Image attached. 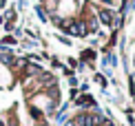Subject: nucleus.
Returning a JSON list of instances; mask_svg holds the SVG:
<instances>
[{
	"label": "nucleus",
	"mask_w": 135,
	"mask_h": 126,
	"mask_svg": "<svg viewBox=\"0 0 135 126\" xmlns=\"http://www.w3.org/2000/svg\"><path fill=\"white\" fill-rule=\"evenodd\" d=\"M124 38H122V60H124L126 77L135 84V7L131 9V18H124ZM135 97V95H133Z\"/></svg>",
	"instance_id": "2"
},
{
	"label": "nucleus",
	"mask_w": 135,
	"mask_h": 126,
	"mask_svg": "<svg viewBox=\"0 0 135 126\" xmlns=\"http://www.w3.org/2000/svg\"><path fill=\"white\" fill-rule=\"evenodd\" d=\"M38 20L49 25L58 42L82 51L109 53L117 44V31L124 25L126 0H36Z\"/></svg>",
	"instance_id": "1"
}]
</instances>
